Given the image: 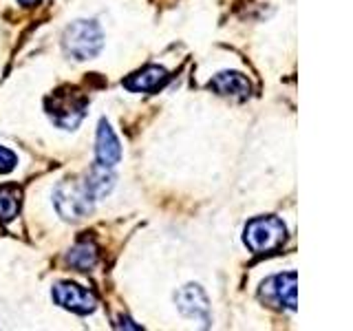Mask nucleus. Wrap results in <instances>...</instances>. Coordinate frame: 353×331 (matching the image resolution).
Instances as JSON below:
<instances>
[{
    "label": "nucleus",
    "mask_w": 353,
    "mask_h": 331,
    "mask_svg": "<svg viewBox=\"0 0 353 331\" xmlns=\"http://www.w3.org/2000/svg\"><path fill=\"white\" fill-rule=\"evenodd\" d=\"M104 36L95 20H75L64 31L62 47L73 60H91L102 51Z\"/></svg>",
    "instance_id": "obj_1"
},
{
    "label": "nucleus",
    "mask_w": 353,
    "mask_h": 331,
    "mask_svg": "<svg viewBox=\"0 0 353 331\" xmlns=\"http://www.w3.org/2000/svg\"><path fill=\"white\" fill-rule=\"evenodd\" d=\"M47 115L58 128L71 130L82 121L88 108V99L75 88H60L51 97H47Z\"/></svg>",
    "instance_id": "obj_2"
},
{
    "label": "nucleus",
    "mask_w": 353,
    "mask_h": 331,
    "mask_svg": "<svg viewBox=\"0 0 353 331\" xmlns=\"http://www.w3.org/2000/svg\"><path fill=\"white\" fill-rule=\"evenodd\" d=\"M287 239V228L279 217L252 219L243 232V241L254 254H270L279 250Z\"/></svg>",
    "instance_id": "obj_3"
},
{
    "label": "nucleus",
    "mask_w": 353,
    "mask_h": 331,
    "mask_svg": "<svg viewBox=\"0 0 353 331\" xmlns=\"http://www.w3.org/2000/svg\"><path fill=\"white\" fill-rule=\"evenodd\" d=\"M53 203L58 214L66 221H80L93 210L95 199L88 194L82 181H62L55 188Z\"/></svg>",
    "instance_id": "obj_4"
},
{
    "label": "nucleus",
    "mask_w": 353,
    "mask_h": 331,
    "mask_svg": "<svg viewBox=\"0 0 353 331\" xmlns=\"http://www.w3.org/2000/svg\"><path fill=\"white\" fill-rule=\"evenodd\" d=\"M296 283H298L296 272L272 276V279H268L263 283L261 296L276 307H285V309H290V312H296V307H298Z\"/></svg>",
    "instance_id": "obj_5"
},
{
    "label": "nucleus",
    "mask_w": 353,
    "mask_h": 331,
    "mask_svg": "<svg viewBox=\"0 0 353 331\" xmlns=\"http://www.w3.org/2000/svg\"><path fill=\"white\" fill-rule=\"evenodd\" d=\"M53 301L73 314H91L97 307V298L75 283H58L53 287Z\"/></svg>",
    "instance_id": "obj_6"
},
{
    "label": "nucleus",
    "mask_w": 353,
    "mask_h": 331,
    "mask_svg": "<svg viewBox=\"0 0 353 331\" xmlns=\"http://www.w3.org/2000/svg\"><path fill=\"white\" fill-rule=\"evenodd\" d=\"M176 307L185 318H194V320H201L203 325L210 323V314H208V298L203 294V290L199 285H185L181 287L179 292L174 296Z\"/></svg>",
    "instance_id": "obj_7"
},
{
    "label": "nucleus",
    "mask_w": 353,
    "mask_h": 331,
    "mask_svg": "<svg viewBox=\"0 0 353 331\" xmlns=\"http://www.w3.org/2000/svg\"><path fill=\"white\" fill-rule=\"evenodd\" d=\"M216 95L232 97V99H245L252 91V86L248 82V77L236 71H223L214 75L208 84Z\"/></svg>",
    "instance_id": "obj_8"
},
{
    "label": "nucleus",
    "mask_w": 353,
    "mask_h": 331,
    "mask_svg": "<svg viewBox=\"0 0 353 331\" xmlns=\"http://www.w3.org/2000/svg\"><path fill=\"white\" fill-rule=\"evenodd\" d=\"M168 82V73L161 66H146L137 73H132L130 77L124 80V86L128 91H135V93H154Z\"/></svg>",
    "instance_id": "obj_9"
},
{
    "label": "nucleus",
    "mask_w": 353,
    "mask_h": 331,
    "mask_svg": "<svg viewBox=\"0 0 353 331\" xmlns=\"http://www.w3.org/2000/svg\"><path fill=\"white\" fill-rule=\"evenodd\" d=\"M97 163L102 166H108V168H113V166L119 161L121 157V146L119 141L115 137L113 128H110V124L106 119L99 121V128H97Z\"/></svg>",
    "instance_id": "obj_10"
},
{
    "label": "nucleus",
    "mask_w": 353,
    "mask_h": 331,
    "mask_svg": "<svg viewBox=\"0 0 353 331\" xmlns=\"http://www.w3.org/2000/svg\"><path fill=\"white\" fill-rule=\"evenodd\" d=\"M84 188L88 190L95 201L97 199L106 197L110 190H113L115 185V174H113V168H108V166H102V163H93V168L88 170V174L84 177Z\"/></svg>",
    "instance_id": "obj_11"
},
{
    "label": "nucleus",
    "mask_w": 353,
    "mask_h": 331,
    "mask_svg": "<svg viewBox=\"0 0 353 331\" xmlns=\"http://www.w3.org/2000/svg\"><path fill=\"white\" fill-rule=\"evenodd\" d=\"M66 261H69L71 268L80 270V272L91 270L93 265L97 263V248H95V243H91V241L77 243V245L69 252Z\"/></svg>",
    "instance_id": "obj_12"
},
{
    "label": "nucleus",
    "mask_w": 353,
    "mask_h": 331,
    "mask_svg": "<svg viewBox=\"0 0 353 331\" xmlns=\"http://www.w3.org/2000/svg\"><path fill=\"white\" fill-rule=\"evenodd\" d=\"M20 210V190L16 185H3L0 188V221L9 223L18 217Z\"/></svg>",
    "instance_id": "obj_13"
},
{
    "label": "nucleus",
    "mask_w": 353,
    "mask_h": 331,
    "mask_svg": "<svg viewBox=\"0 0 353 331\" xmlns=\"http://www.w3.org/2000/svg\"><path fill=\"white\" fill-rule=\"evenodd\" d=\"M16 163H18L16 154L11 152L9 148L0 146V174H7V172H11V170L16 168Z\"/></svg>",
    "instance_id": "obj_14"
},
{
    "label": "nucleus",
    "mask_w": 353,
    "mask_h": 331,
    "mask_svg": "<svg viewBox=\"0 0 353 331\" xmlns=\"http://www.w3.org/2000/svg\"><path fill=\"white\" fill-rule=\"evenodd\" d=\"M117 327H126V329H139L137 325H130V320H128V318H126V320H124V318H121V320H119V323H117Z\"/></svg>",
    "instance_id": "obj_15"
},
{
    "label": "nucleus",
    "mask_w": 353,
    "mask_h": 331,
    "mask_svg": "<svg viewBox=\"0 0 353 331\" xmlns=\"http://www.w3.org/2000/svg\"><path fill=\"white\" fill-rule=\"evenodd\" d=\"M20 5H25V7H33V5H38L40 0H18Z\"/></svg>",
    "instance_id": "obj_16"
}]
</instances>
